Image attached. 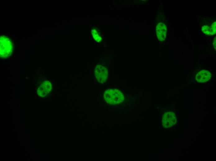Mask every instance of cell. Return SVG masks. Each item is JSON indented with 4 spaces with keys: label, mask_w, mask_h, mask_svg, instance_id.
I'll return each instance as SVG.
<instances>
[{
    "label": "cell",
    "mask_w": 216,
    "mask_h": 161,
    "mask_svg": "<svg viewBox=\"0 0 216 161\" xmlns=\"http://www.w3.org/2000/svg\"><path fill=\"white\" fill-rule=\"evenodd\" d=\"M104 97L106 102L110 105L119 103L124 99L122 92L117 89H107L104 93Z\"/></svg>",
    "instance_id": "6da1fadb"
},
{
    "label": "cell",
    "mask_w": 216,
    "mask_h": 161,
    "mask_svg": "<svg viewBox=\"0 0 216 161\" xmlns=\"http://www.w3.org/2000/svg\"><path fill=\"white\" fill-rule=\"evenodd\" d=\"M13 46L8 38H2L0 40V56L5 59L9 57L12 53Z\"/></svg>",
    "instance_id": "7a4b0ae2"
},
{
    "label": "cell",
    "mask_w": 216,
    "mask_h": 161,
    "mask_svg": "<svg viewBox=\"0 0 216 161\" xmlns=\"http://www.w3.org/2000/svg\"><path fill=\"white\" fill-rule=\"evenodd\" d=\"M95 75L98 81L101 83L106 82L108 76V71L104 66L99 65L96 68Z\"/></svg>",
    "instance_id": "3957f363"
},
{
    "label": "cell",
    "mask_w": 216,
    "mask_h": 161,
    "mask_svg": "<svg viewBox=\"0 0 216 161\" xmlns=\"http://www.w3.org/2000/svg\"><path fill=\"white\" fill-rule=\"evenodd\" d=\"M52 88L51 83L48 80L42 82L37 89V93L38 96L41 97H45L49 94Z\"/></svg>",
    "instance_id": "277c9868"
},
{
    "label": "cell",
    "mask_w": 216,
    "mask_h": 161,
    "mask_svg": "<svg viewBox=\"0 0 216 161\" xmlns=\"http://www.w3.org/2000/svg\"><path fill=\"white\" fill-rule=\"evenodd\" d=\"M211 77L212 74L210 72L205 69H203L197 73L195 78L197 81L203 83L209 81Z\"/></svg>",
    "instance_id": "5b68a950"
},
{
    "label": "cell",
    "mask_w": 216,
    "mask_h": 161,
    "mask_svg": "<svg viewBox=\"0 0 216 161\" xmlns=\"http://www.w3.org/2000/svg\"><path fill=\"white\" fill-rule=\"evenodd\" d=\"M167 30L166 25L162 23H159L156 27V34L160 41L164 40Z\"/></svg>",
    "instance_id": "8992f818"
}]
</instances>
